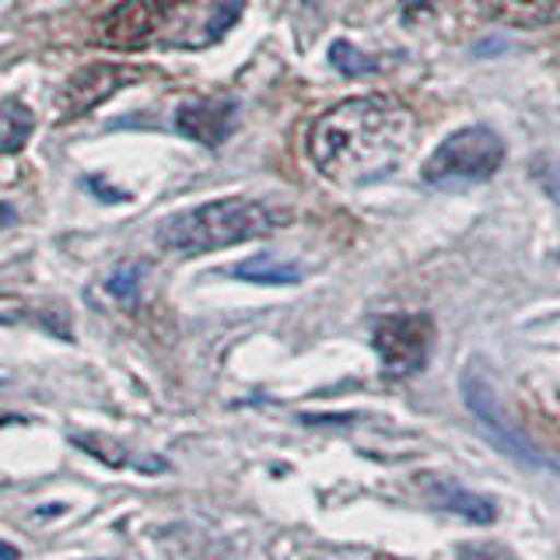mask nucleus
<instances>
[{
    "mask_svg": "<svg viewBox=\"0 0 560 560\" xmlns=\"http://www.w3.org/2000/svg\"><path fill=\"white\" fill-rule=\"evenodd\" d=\"M417 140V119L402 102L368 95L326 109L308 130V154L332 183L364 186L393 175Z\"/></svg>",
    "mask_w": 560,
    "mask_h": 560,
    "instance_id": "obj_1",
    "label": "nucleus"
},
{
    "mask_svg": "<svg viewBox=\"0 0 560 560\" xmlns=\"http://www.w3.org/2000/svg\"><path fill=\"white\" fill-rule=\"evenodd\" d=\"M242 18V0H122L98 22V39L113 49L207 46Z\"/></svg>",
    "mask_w": 560,
    "mask_h": 560,
    "instance_id": "obj_2",
    "label": "nucleus"
},
{
    "mask_svg": "<svg viewBox=\"0 0 560 560\" xmlns=\"http://www.w3.org/2000/svg\"><path fill=\"white\" fill-rule=\"evenodd\" d=\"M277 214L267 203L256 200H210L200 207L179 210L158 224V242L175 256H203L228 245L253 242L270 235L277 228Z\"/></svg>",
    "mask_w": 560,
    "mask_h": 560,
    "instance_id": "obj_3",
    "label": "nucleus"
},
{
    "mask_svg": "<svg viewBox=\"0 0 560 560\" xmlns=\"http://www.w3.org/2000/svg\"><path fill=\"white\" fill-rule=\"evenodd\" d=\"M504 162V140L490 127H466L445 137L424 162L420 175L438 189H463L487 183Z\"/></svg>",
    "mask_w": 560,
    "mask_h": 560,
    "instance_id": "obj_4",
    "label": "nucleus"
},
{
    "mask_svg": "<svg viewBox=\"0 0 560 560\" xmlns=\"http://www.w3.org/2000/svg\"><path fill=\"white\" fill-rule=\"evenodd\" d=\"M372 343L378 350V361L385 368V375L407 378V375H417L431 358L434 323H431V315H424V312L382 315V319L375 323Z\"/></svg>",
    "mask_w": 560,
    "mask_h": 560,
    "instance_id": "obj_5",
    "label": "nucleus"
},
{
    "mask_svg": "<svg viewBox=\"0 0 560 560\" xmlns=\"http://www.w3.org/2000/svg\"><path fill=\"white\" fill-rule=\"evenodd\" d=\"M452 8L466 22H504V25H542L560 11V0H417L407 18H442Z\"/></svg>",
    "mask_w": 560,
    "mask_h": 560,
    "instance_id": "obj_6",
    "label": "nucleus"
},
{
    "mask_svg": "<svg viewBox=\"0 0 560 560\" xmlns=\"http://www.w3.org/2000/svg\"><path fill=\"white\" fill-rule=\"evenodd\" d=\"M140 74L122 63H88L81 67L74 78L63 84L60 92V113L67 119H81L92 109H98L102 102H109L119 88H127Z\"/></svg>",
    "mask_w": 560,
    "mask_h": 560,
    "instance_id": "obj_7",
    "label": "nucleus"
},
{
    "mask_svg": "<svg viewBox=\"0 0 560 560\" xmlns=\"http://www.w3.org/2000/svg\"><path fill=\"white\" fill-rule=\"evenodd\" d=\"M235 113H238V105L232 98H221V95L218 98H192V102L179 105L175 127L203 148H221L235 127Z\"/></svg>",
    "mask_w": 560,
    "mask_h": 560,
    "instance_id": "obj_8",
    "label": "nucleus"
},
{
    "mask_svg": "<svg viewBox=\"0 0 560 560\" xmlns=\"http://www.w3.org/2000/svg\"><path fill=\"white\" fill-rule=\"evenodd\" d=\"M417 487L420 494H424L428 504L442 508L448 515H459L472 525H487L498 518V508L494 501H487L477 490H469L463 483H455L448 477H434V472H424V477H417Z\"/></svg>",
    "mask_w": 560,
    "mask_h": 560,
    "instance_id": "obj_9",
    "label": "nucleus"
},
{
    "mask_svg": "<svg viewBox=\"0 0 560 560\" xmlns=\"http://www.w3.org/2000/svg\"><path fill=\"white\" fill-rule=\"evenodd\" d=\"M463 396H466V402H469V410H472V417L480 420V424L494 434L490 442H498L508 455H515V459H525V463H542L539 459V452L525 442V438L508 424V420L498 413V402L490 399V393H487V385L480 382V378H463Z\"/></svg>",
    "mask_w": 560,
    "mask_h": 560,
    "instance_id": "obj_10",
    "label": "nucleus"
},
{
    "mask_svg": "<svg viewBox=\"0 0 560 560\" xmlns=\"http://www.w3.org/2000/svg\"><path fill=\"white\" fill-rule=\"evenodd\" d=\"M74 445L84 448L88 455H95L98 463L113 466V469H140V472H162L165 469L162 455H144V452L116 442V438H105V434H74Z\"/></svg>",
    "mask_w": 560,
    "mask_h": 560,
    "instance_id": "obj_11",
    "label": "nucleus"
},
{
    "mask_svg": "<svg viewBox=\"0 0 560 560\" xmlns=\"http://www.w3.org/2000/svg\"><path fill=\"white\" fill-rule=\"evenodd\" d=\"M32 130H35V116L28 105L18 95L0 98V154L22 151L28 144Z\"/></svg>",
    "mask_w": 560,
    "mask_h": 560,
    "instance_id": "obj_12",
    "label": "nucleus"
},
{
    "mask_svg": "<svg viewBox=\"0 0 560 560\" xmlns=\"http://www.w3.org/2000/svg\"><path fill=\"white\" fill-rule=\"evenodd\" d=\"M232 277L238 280H249V284H298L302 280V267H294L288 259H277V256H253V259H242L238 267H232Z\"/></svg>",
    "mask_w": 560,
    "mask_h": 560,
    "instance_id": "obj_13",
    "label": "nucleus"
},
{
    "mask_svg": "<svg viewBox=\"0 0 560 560\" xmlns=\"http://www.w3.org/2000/svg\"><path fill=\"white\" fill-rule=\"evenodd\" d=\"M329 63L337 67L340 74H347V78H368V74H375V70H378V63L372 57H364L361 49H354L343 39L329 46Z\"/></svg>",
    "mask_w": 560,
    "mask_h": 560,
    "instance_id": "obj_14",
    "label": "nucleus"
},
{
    "mask_svg": "<svg viewBox=\"0 0 560 560\" xmlns=\"http://www.w3.org/2000/svg\"><path fill=\"white\" fill-rule=\"evenodd\" d=\"M140 273H144L140 267H122L105 280V291H109L113 298H119V302H133L137 288H140Z\"/></svg>",
    "mask_w": 560,
    "mask_h": 560,
    "instance_id": "obj_15",
    "label": "nucleus"
},
{
    "mask_svg": "<svg viewBox=\"0 0 560 560\" xmlns=\"http://www.w3.org/2000/svg\"><path fill=\"white\" fill-rule=\"evenodd\" d=\"M536 179H539V186L550 192V200H557L560 203V165H553V162H536Z\"/></svg>",
    "mask_w": 560,
    "mask_h": 560,
    "instance_id": "obj_16",
    "label": "nucleus"
},
{
    "mask_svg": "<svg viewBox=\"0 0 560 560\" xmlns=\"http://www.w3.org/2000/svg\"><path fill=\"white\" fill-rule=\"evenodd\" d=\"M0 560H18V547H11V542L0 539Z\"/></svg>",
    "mask_w": 560,
    "mask_h": 560,
    "instance_id": "obj_17",
    "label": "nucleus"
},
{
    "mask_svg": "<svg viewBox=\"0 0 560 560\" xmlns=\"http://www.w3.org/2000/svg\"><path fill=\"white\" fill-rule=\"evenodd\" d=\"M11 221H14V210H11L4 200H0V228H8Z\"/></svg>",
    "mask_w": 560,
    "mask_h": 560,
    "instance_id": "obj_18",
    "label": "nucleus"
}]
</instances>
